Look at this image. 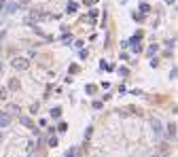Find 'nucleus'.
<instances>
[{
  "mask_svg": "<svg viewBox=\"0 0 178 157\" xmlns=\"http://www.w3.org/2000/svg\"><path fill=\"white\" fill-rule=\"evenodd\" d=\"M11 66H13L15 70H25V68L30 66V62L25 60V58H13V60H11Z\"/></svg>",
  "mask_w": 178,
  "mask_h": 157,
  "instance_id": "obj_1",
  "label": "nucleus"
},
{
  "mask_svg": "<svg viewBox=\"0 0 178 157\" xmlns=\"http://www.w3.org/2000/svg\"><path fill=\"white\" fill-rule=\"evenodd\" d=\"M150 125H153V130H155V134H157V136H161L163 125H161V121H159V119H150Z\"/></svg>",
  "mask_w": 178,
  "mask_h": 157,
  "instance_id": "obj_2",
  "label": "nucleus"
},
{
  "mask_svg": "<svg viewBox=\"0 0 178 157\" xmlns=\"http://www.w3.org/2000/svg\"><path fill=\"white\" fill-rule=\"evenodd\" d=\"M8 123H11V115L0 110V127H4V125H8Z\"/></svg>",
  "mask_w": 178,
  "mask_h": 157,
  "instance_id": "obj_3",
  "label": "nucleus"
},
{
  "mask_svg": "<svg viewBox=\"0 0 178 157\" xmlns=\"http://www.w3.org/2000/svg\"><path fill=\"white\" fill-rule=\"evenodd\" d=\"M167 138H170V140H174V138H176V123H170V125H167Z\"/></svg>",
  "mask_w": 178,
  "mask_h": 157,
  "instance_id": "obj_4",
  "label": "nucleus"
},
{
  "mask_svg": "<svg viewBox=\"0 0 178 157\" xmlns=\"http://www.w3.org/2000/svg\"><path fill=\"white\" fill-rule=\"evenodd\" d=\"M8 89H11V91H17V89H19V81H17V79H11V81H8Z\"/></svg>",
  "mask_w": 178,
  "mask_h": 157,
  "instance_id": "obj_5",
  "label": "nucleus"
},
{
  "mask_svg": "<svg viewBox=\"0 0 178 157\" xmlns=\"http://www.w3.org/2000/svg\"><path fill=\"white\" fill-rule=\"evenodd\" d=\"M76 9H78V4H76V2H68V6H66V11H68V13H74Z\"/></svg>",
  "mask_w": 178,
  "mask_h": 157,
  "instance_id": "obj_6",
  "label": "nucleus"
},
{
  "mask_svg": "<svg viewBox=\"0 0 178 157\" xmlns=\"http://www.w3.org/2000/svg\"><path fill=\"white\" fill-rule=\"evenodd\" d=\"M15 11H17V4L15 2H8L6 4V13H15Z\"/></svg>",
  "mask_w": 178,
  "mask_h": 157,
  "instance_id": "obj_7",
  "label": "nucleus"
},
{
  "mask_svg": "<svg viewBox=\"0 0 178 157\" xmlns=\"http://www.w3.org/2000/svg\"><path fill=\"white\" fill-rule=\"evenodd\" d=\"M148 11H150V6H148L146 2H142V4H140V13H148Z\"/></svg>",
  "mask_w": 178,
  "mask_h": 157,
  "instance_id": "obj_8",
  "label": "nucleus"
},
{
  "mask_svg": "<svg viewBox=\"0 0 178 157\" xmlns=\"http://www.w3.org/2000/svg\"><path fill=\"white\" fill-rule=\"evenodd\" d=\"M140 38H142V32H136V34H134V38H131L129 43H138Z\"/></svg>",
  "mask_w": 178,
  "mask_h": 157,
  "instance_id": "obj_9",
  "label": "nucleus"
},
{
  "mask_svg": "<svg viewBox=\"0 0 178 157\" xmlns=\"http://www.w3.org/2000/svg\"><path fill=\"white\" fill-rule=\"evenodd\" d=\"M97 19V11H91L89 13V21H95Z\"/></svg>",
  "mask_w": 178,
  "mask_h": 157,
  "instance_id": "obj_10",
  "label": "nucleus"
},
{
  "mask_svg": "<svg viewBox=\"0 0 178 157\" xmlns=\"http://www.w3.org/2000/svg\"><path fill=\"white\" fill-rule=\"evenodd\" d=\"M157 53V45H150L148 47V55H155Z\"/></svg>",
  "mask_w": 178,
  "mask_h": 157,
  "instance_id": "obj_11",
  "label": "nucleus"
},
{
  "mask_svg": "<svg viewBox=\"0 0 178 157\" xmlns=\"http://www.w3.org/2000/svg\"><path fill=\"white\" fill-rule=\"evenodd\" d=\"M59 115H61L59 108H53V110H51V117H59Z\"/></svg>",
  "mask_w": 178,
  "mask_h": 157,
  "instance_id": "obj_12",
  "label": "nucleus"
},
{
  "mask_svg": "<svg viewBox=\"0 0 178 157\" xmlns=\"http://www.w3.org/2000/svg\"><path fill=\"white\" fill-rule=\"evenodd\" d=\"M142 47H140V43H134V53H140Z\"/></svg>",
  "mask_w": 178,
  "mask_h": 157,
  "instance_id": "obj_13",
  "label": "nucleus"
},
{
  "mask_svg": "<svg viewBox=\"0 0 178 157\" xmlns=\"http://www.w3.org/2000/svg\"><path fill=\"white\" fill-rule=\"evenodd\" d=\"M134 19H136V21H142L144 17H142V13H134Z\"/></svg>",
  "mask_w": 178,
  "mask_h": 157,
  "instance_id": "obj_14",
  "label": "nucleus"
},
{
  "mask_svg": "<svg viewBox=\"0 0 178 157\" xmlns=\"http://www.w3.org/2000/svg\"><path fill=\"white\" fill-rule=\"evenodd\" d=\"M87 94H89V96L95 94V87H93V85H87Z\"/></svg>",
  "mask_w": 178,
  "mask_h": 157,
  "instance_id": "obj_15",
  "label": "nucleus"
},
{
  "mask_svg": "<svg viewBox=\"0 0 178 157\" xmlns=\"http://www.w3.org/2000/svg\"><path fill=\"white\" fill-rule=\"evenodd\" d=\"M49 146H57V138H51V140H49Z\"/></svg>",
  "mask_w": 178,
  "mask_h": 157,
  "instance_id": "obj_16",
  "label": "nucleus"
},
{
  "mask_svg": "<svg viewBox=\"0 0 178 157\" xmlns=\"http://www.w3.org/2000/svg\"><path fill=\"white\" fill-rule=\"evenodd\" d=\"M6 94H8L6 89H2V91H0V100H4V98H6Z\"/></svg>",
  "mask_w": 178,
  "mask_h": 157,
  "instance_id": "obj_17",
  "label": "nucleus"
},
{
  "mask_svg": "<svg viewBox=\"0 0 178 157\" xmlns=\"http://www.w3.org/2000/svg\"><path fill=\"white\" fill-rule=\"evenodd\" d=\"M83 2H85V4H87V6H91V4H93V2H95V0H83Z\"/></svg>",
  "mask_w": 178,
  "mask_h": 157,
  "instance_id": "obj_18",
  "label": "nucleus"
},
{
  "mask_svg": "<svg viewBox=\"0 0 178 157\" xmlns=\"http://www.w3.org/2000/svg\"><path fill=\"white\" fill-rule=\"evenodd\" d=\"M165 2H167V4H174V2H176V0H165Z\"/></svg>",
  "mask_w": 178,
  "mask_h": 157,
  "instance_id": "obj_19",
  "label": "nucleus"
},
{
  "mask_svg": "<svg viewBox=\"0 0 178 157\" xmlns=\"http://www.w3.org/2000/svg\"><path fill=\"white\" fill-rule=\"evenodd\" d=\"M28 2H30V0H21V4H28Z\"/></svg>",
  "mask_w": 178,
  "mask_h": 157,
  "instance_id": "obj_20",
  "label": "nucleus"
},
{
  "mask_svg": "<svg viewBox=\"0 0 178 157\" xmlns=\"http://www.w3.org/2000/svg\"><path fill=\"white\" fill-rule=\"evenodd\" d=\"M153 157H159V155H153Z\"/></svg>",
  "mask_w": 178,
  "mask_h": 157,
  "instance_id": "obj_21",
  "label": "nucleus"
}]
</instances>
